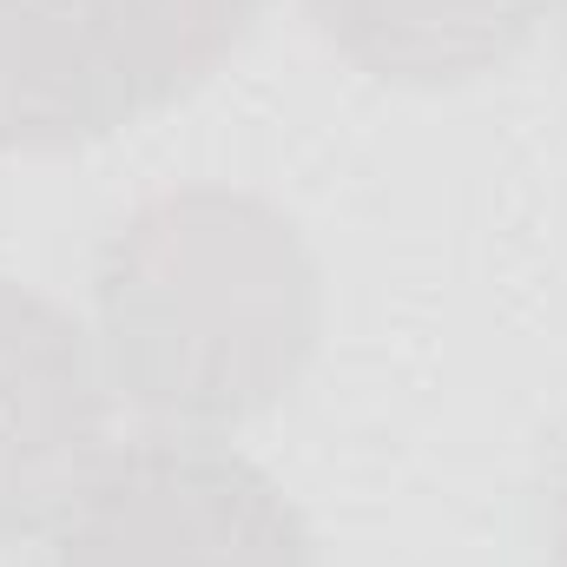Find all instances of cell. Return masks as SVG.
<instances>
[{
    "mask_svg": "<svg viewBox=\"0 0 567 567\" xmlns=\"http://www.w3.org/2000/svg\"><path fill=\"white\" fill-rule=\"evenodd\" d=\"M86 330L113 403L172 435H231L303 383L323 271L265 192L172 185L100 238Z\"/></svg>",
    "mask_w": 567,
    "mask_h": 567,
    "instance_id": "obj_1",
    "label": "cell"
},
{
    "mask_svg": "<svg viewBox=\"0 0 567 567\" xmlns=\"http://www.w3.org/2000/svg\"><path fill=\"white\" fill-rule=\"evenodd\" d=\"M265 0H0V152L100 145L205 86Z\"/></svg>",
    "mask_w": 567,
    "mask_h": 567,
    "instance_id": "obj_2",
    "label": "cell"
},
{
    "mask_svg": "<svg viewBox=\"0 0 567 567\" xmlns=\"http://www.w3.org/2000/svg\"><path fill=\"white\" fill-rule=\"evenodd\" d=\"M40 567H317L310 522L225 435L113 442L40 542Z\"/></svg>",
    "mask_w": 567,
    "mask_h": 567,
    "instance_id": "obj_3",
    "label": "cell"
},
{
    "mask_svg": "<svg viewBox=\"0 0 567 567\" xmlns=\"http://www.w3.org/2000/svg\"><path fill=\"white\" fill-rule=\"evenodd\" d=\"M113 455V383L86 317L0 278V548L47 542Z\"/></svg>",
    "mask_w": 567,
    "mask_h": 567,
    "instance_id": "obj_4",
    "label": "cell"
},
{
    "mask_svg": "<svg viewBox=\"0 0 567 567\" xmlns=\"http://www.w3.org/2000/svg\"><path fill=\"white\" fill-rule=\"evenodd\" d=\"M303 7L350 66L390 86L482 80L548 20V0H303Z\"/></svg>",
    "mask_w": 567,
    "mask_h": 567,
    "instance_id": "obj_5",
    "label": "cell"
},
{
    "mask_svg": "<svg viewBox=\"0 0 567 567\" xmlns=\"http://www.w3.org/2000/svg\"><path fill=\"white\" fill-rule=\"evenodd\" d=\"M515 567H567V416L542 435V455L528 468Z\"/></svg>",
    "mask_w": 567,
    "mask_h": 567,
    "instance_id": "obj_6",
    "label": "cell"
},
{
    "mask_svg": "<svg viewBox=\"0 0 567 567\" xmlns=\"http://www.w3.org/2000/svg\"><path fill=\"white\" fill-rule=\"evenodd\" d=\"M548 20L561 27V40H567V0H548Z\"/></svg>",
    "mask_w": 567,
    "mask_h": 567,
    "instance_id": "obj_7",
    "label": "cell"
}]
</instances>
